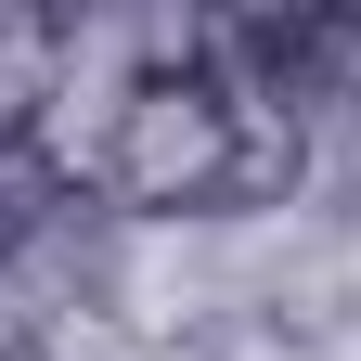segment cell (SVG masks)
Returning <instances> with one entry per match:
<instances>
[{"label": "cell", "instance_id": "cell-1", "mask_svg": "<svg viewBox=\"0 0 361 361\" xmlns=\"http://www.w3.org/2000/svg\"><path fill=\"white\" fill-rule=\"evenodd\" d=\"M233 194V104H219L207 65H155L129 78V104L104 129V168H90V207L104 219H219Z\"/></svg>", "mask_w": 361, "mask_h": 361}, {"label": "cell", "instance_id": "cell-2", "mask_svg": "<svg viewBox=\"0 0 361 361\" xmlns=\"http://www.w3.org/2000/svg\"><path fill=\"white\" fill-rule=\"evenodd\" d=\"M52 90H65V13L0 0V142H39L52 129Z\"/></svg>", "mask_w": 361, "mask_h": 361}]
</instances>
